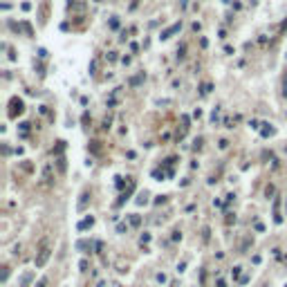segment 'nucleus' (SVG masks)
I'll use <instances>...</instances> for the list:
<instances>
[{"label": "nucleus", "instance_id": "obj_1", "mask_svg": "<svg viewBox=\"0 0 287 287\" xmlns=\"http://www.w3.org/2000/svg\"><path fill=\"white\" fill-rule=\"evenodd\" d=\"M47 258H50V249L45 247V249H43V251L38 253V258H36V267L40 269V267H43V265H45V262H47Z\"/></svg>", "mask_w": 287, "mask_h": 287}, {"label": "nucleus", "instance_id": "obj_3", "mask_svg": "<svg viewBox=\"0 0 287 287\" xmlns=\"http://www.w3.org/2000/svg\"><path fill=\"white\" fill-rule=\"evenodd\" d=\"M200 92H202V94H209V92H211V83H204Z\"/></svg>", "mask_w": 287, "mask_h": 287}, {"label": "nucleus", "instance_id": "obj_4", "mask_svg": "<svg viewBox=\"0 0 287 287\" xmlns=\"http://www.w3.org/2000/svg\"><path fill=\"white\" fill-rule=\"evenodd\" d=\"M130 222H132V224H135V227H137V224H139L141 220H139V215H132V218H130Z\"/></svg>", "mask_w": 287, "mask_h": 287}, {"label": "nucleus", "instance_id": "obj_2", "mask_svg": "<svg viewBox=\"0 0 287 287\" xmlns=\"http://www.w3.org/2000/svg\"><path fill=\"white\" fill-rule=\"evenodd\" d=\"M92 224H94V218H85V220H83V222H81V224H79V229H81V231H83V229H88V227H92Z\"/></svg>", "mask_w": 287, "mask_h": 287}]
</instances>
